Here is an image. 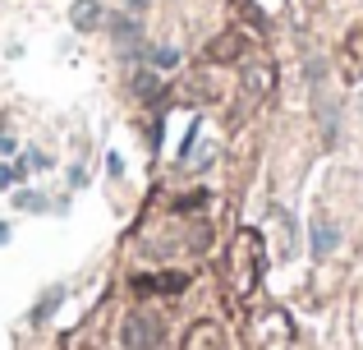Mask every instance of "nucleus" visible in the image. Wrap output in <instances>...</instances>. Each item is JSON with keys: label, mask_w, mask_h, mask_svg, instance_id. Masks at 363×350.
I'll use <instances>...</instances> for the list:
<instances>
[{"label": "nucleus", "mask_w": 363, "mask_h": 350, "mask_svg": "<svg viewBox=\"0 0 363 350\" xmlns=\"http://www.w3.org/2000/svg\"><path fill=\"white\" fill-rule=\"evenodd\" d=\"M133 92H138V102H157V97H161V83H157V74H147V70H143L138 79H133Z\"/></svg>", "instance_id": "nucleus-6"}, {"label": "nucleus", "mask_w": 363, "mask_h": 350, "mask_svg": "<svg viewBox=\"0 0 363 350\" xmlns=\"http://www.w3.org/2000/svg\"><path fill=\"white\" fill-rule=\"evenodd\" d=\"M184 286V277H138V290H179Z\"/></svg>", "instance_id": "nucleus-7"}, {"label": "nucleus", "mask_w": 363, "mask_h": 350, "mask_svg": "<svg viewBox=\"0 0 363 350\" xmlns=\"http://www.w3.org/2000/svg\"><path fill=\"white\" fill-rule=\"evenodd\" d=\"M106 171H111V180H120V175H124V162H120V157H116V153H111V157H106Z\"/></svg>", "instance_id": "nucleus-12"}, {"label": "nucleus", "mask_w": 363, "mask_h": 350, "mask_svg": "<svg viewBox=\"0 0 363 350\" xmlns=\"http://www.w3.org/2000/svg\"><path fill=\"white\" fill-rule=\"evenodd\" d=\"M152 60H157L161 70H175V65H179V51H175V46H161V51L152 55Z\"/></svg>", "instance_id": "nucleus-10"}, {"label": "nucleus", "mask_w": 363, "mask_h": 350, "mask_svg": "<svg viewBox=\"0 0 363 350\" xmlns=\"http://www.w3.org/2000/svg\"><path fill=\"white\" fill-rule=\"evenodd\" d=\"M9 240V226H0V244H5Z\"/></svg>", "instance_id": "nucleus-14"}, {"label": "nucleus", "mask_w": 363, "mask_h": 350, "mask_svg": "<svg viewBox=\"0 0 363 350\" xmlns=\"http://www.w3.org/2000/svg\"><path fill=\"white\" fill-rule=\"evenodd\" d=\"M23 166H28V171H46L51 157H46V153H23Z\"/></svg>", "instance_id": "nucleus-11"}, {"label": "nucleus", "mask_w": 363, "mask_h": 350, "mask_svg": "<svg viewBox=\"0 0 363 350\" xmlns=\"http://www.w3.org/2000/svg\"><path fill=\"white\" fill-rule=\"evenodd\" d=\"M340 244V231L331 226L327 212H313V258H331V249Z\"/></svg>", "instance_id": "nucleus-2"}, {"label": "nucleus", "mask_w": 363, "mask_h": 350, "mask_svg": "<svg viewBox=\"0 0 363 350\" xmlns=\"http://www.w3.org/2000/svg\"><path fill=\"white\" fill-rule=\"evenodd\" d=\"M111 37H116V46L133 51V46H138V18H124V14H116V18H111Z\"/></svg>", "instance_id": "nucleus-4"}, {"label": "nucleus", "mask_w": 363, "mask_h": 350, "mask_svg": "<svg viewBox=\"0 0 363 350\" xmlns=\"http://www.w3.org/2000/svg\"><path fill=\"white\" fill-rule=\"evenodd\" d=\"M161 341V323L152 314H129L124 318V327H120V346L124 350H152Z\"/></svg>", "instance_id": "nucleus-1"}, {"label": "nucleus", "mask_w": 363, "mask_h": 350, "mask_svg": "<svg viewBox=\"0 0 363 350\" xmlns=\"http://www.w3.org/2000/svg\"><path fill=\"white\" fill-rule=\"evenodd\" d=\"M23 171H28L23 162H18V166H0V189H14L18 180H23Z\"/></svg>", "instance_id": "nucleus-8"}, {"label": "nucleus", "mask_w": 363, "mask_h": 350, "mask_svg": "<svg viewBox=\"0 0 363 350\" xmlns=\"http://www.w3.org/2000/svg\"><path fill=\"white\" fill-rule=\"evenodd\" d=\"M60 300H65V286H51V290H46V295L33 305V323H46V318L60 309Z\"/></svg>", "instance_id": "nucleus-5"}, {"label": "nucleus", "mask_w": 363, "mask_h": 350, "mask_svg": "<svg viewBox=\"0 0 363 350\" xmlns=\"http://www.w3.org/2000/svg\"><path fill=\"white\" fill-rule=\"evenodd\" d=\"M69 18H74V28H79V33H92V28H101V0H79Z\"/></svg>", "instance_id": "nucleus-3"}, {"label": "nucleus", "mask_w": 363, "mask_h": 350, "mask_svg": "<svg viewBox=\"0 0 363 350\" xmlns=\"http://www.w3.org/2000/svg\"><path fill=\"white\" fill-rule=\"evenodd\" d=\"M14 203H18V207H23V212H42V207H46V203H42V198H37V194H33V189H18V198H14Z\"/></svg>", "instance_id": "nucleus-9"}, {"label": "nucleus", "mask_w": 363, "mask_h": 350, "mask_svg": "<svg viewBox=\"0 0 363 350\" xmlns=\"http://www.w3.org/2000/svg\"><path fill=\"white\" fill-rule=\"evenodd\" d=\"M124 5H129V9H143V5H147V0H124Z\"/></svg>", "instance_id": "nucleus-13"}]
</instances>
